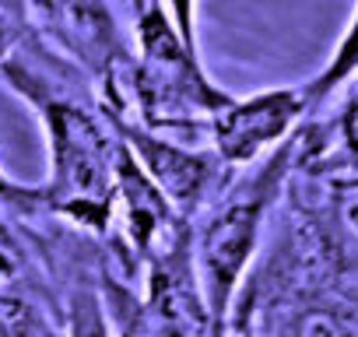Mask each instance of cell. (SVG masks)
<instances>
[{
    "label": "cell",
    "mask_w": 358,
    "mask_h": 337,
    "mask_svg": "<svg viewBox=\"0 0 358 337\" xmlns=\"http://www.w3.org/2000/svg\"><path fill=\"white\" fill-rule=\"evenodd\" d=\"M141 106L151 123H179L197 113H218L229 95L211 85L201 71L197 53L183 46L162 4H151L141 15Z\"/></svg>",
    "instance_id": "1"
},
{
    "label": "cell",
    "mask_w": 358,
    "mask_h": 337,
    "mask_svg": "<svg viewBox=\"0 0 358 337\" xmlns=\"http://www.w3.org/2000/svg\"><path fill=\"white\" fill-rule=\"evenodd\" d=\"M292 158V148L285 144L260 173L253 176V183L246 190H239L204 229L201 236V278H204V295H208V313L218 320L229 309V299L253 257L257 236H260V222L264 211L271 204V197L281 187L285 165Z\"/></svg>",
    "instance_id": "2"
},
{
    "label": "cell",
    "mask_w": 358,
    "mask_h": 337,
    "mask_svg": "<svg viewBox=\"0 0 358 337\" xmlns=\"http://www.w3.org/2000/svg\"><path fill=\"white\" fill-rule=\"evenodd\" d=\"M43 116L53 158V183L43 197L50 204L57 201L74 218L102 225L109 208V141L99 123L71 102H46Z\"/></svg>",
    "instance_id": "3"
},
{
    "label": "cell",
    "mask_w": 358,
    "mask_h": 337,
    "mask_svg": "<svg viewBox=\"0 0 358 337\" xmlns=\"http://www.w3.org/2000/svg\"><path fill=\"white\" fill-rule=\"evenodd\" d=\"M306 95L302 88H267L246 99H232L211 113V134L218 158L229 165L257 162L264 151L281 144L295 123L306 116Z\"/></svg>",
    "instance_id": "4"
},
{
    "label": "cell",
    "mask_w": 358,
    "mask_h": 337,
    "mask_svg": "<svg viewBox=\"0 0 358 337\" xmlns=\"http://www.w3.org/2000/svg\"><path fill=\"white\" fill-rule=\"evenodd\" d=\"M116 127L127 137V148L141 158L144 173L158 187V194H165L176 204H190L204 194V187L211 180V158L208 155L176 148V144L158 141V137H151L137 127H127V123H116Z\"/></svg>",
    "instance_id": "5"
},
{
    "label": "cell",
    "mask_w": 358,
    "mask_h": 337,
    "mask_svg": "<svg viewBox=\"0 0 358 337\" xmlns=\"http://www.w3.org/2000/svg\"><path fill=\"white\" fill-rule=\"evenodd\" d=\"M355 74H358V8H355V15H351V22H348L341 43L334 46L330 60L323 64V71H320L313 81L299 85L302 95H306V106L313 109V106L327 102V99H330L337 88H344Z\"/></svg>",
    "instance_id": "6"
},
{
    "label": "cell",
    "mask_w": 358,
    "mask_h": 337,
    "mask_svg": "<svg viewBox=\"0 0 358 337\" xmlns=\"http://www.w3.org/2000/svg\"><path fill=\"white\" fill-rule=\"evenodd\" d=\"M281 337H355V327L330 306H306L285 320Z\"/></svg>",
    "instance_id": "7"
},
{
    "label": "cell",
    "mask_w": 358,
    "mask_h": 337,
    "mask_svg": "<svg viewBox=\"0 0 358 337\" xmlns=\"http://www.w3.org/2000/svg\"><path fill=\"white\" fill-rule=\"evenodd\" d=\"M71 337H109L102 309L92 295H78L74 313H71Z\"/></svg>",
    "instance_id": "8"
},
{
    "label": "cell",
    "mask_w": 358,
    "mask_h": 337,
    "mask_svg": "<svg viewBox=\"0 0 358 337\" xmlns=\"http://www.w3.org/2000/svg\"><path fill=\"white\" fill-rule=\"evenodd\" d=\"M169 22L190 53H197V0H165Z\"/></svg>",
    "instance_id": "9"
},
{
    "label": "cell",
    "mask_w": 358,
    "mask_h": 337,
    "mask_svg": "<svg viewBox=\"0 0 358 337\" xmlns=\"http://www.w3.org/2000/svg\"><path fill=\"white\" fill-rule=\"evenodd\" d=\"M22 36V4L18 0H0V64L8 60Z\"/></svg>",
    "instance_id": "10"
},
{
    "label": "cell",
    "mask_w": 358,
    "mask_h": 337,
    "mask_svg": "<svg viewBox=\"0 0 358 337\" xmlns=\"http://www.w3.org/2000/svg\"><path fill=\"white\" fill-rule=\"evenodd\" d=\"M341 144L351 158H358V85L351 88V95L341 109Z\"/></svg>",
    "instance_id": "11"
},
{
    "label": "cell",
    "mask_w": 358,
    "mask_h": 337,
    "mask_svg": "<svg viewBox=\"0 0 358 337\" xmlns=\"http://www.w3.org/2000/svg\"><path fill=\"white\" fill-rule=\"evenodd\" d=\"M0 201H8V204H32V201H43V190H25L18 183H11L4 173H0Z\"/></svg>",
    "instance_id": "12"
}]
</instances>
